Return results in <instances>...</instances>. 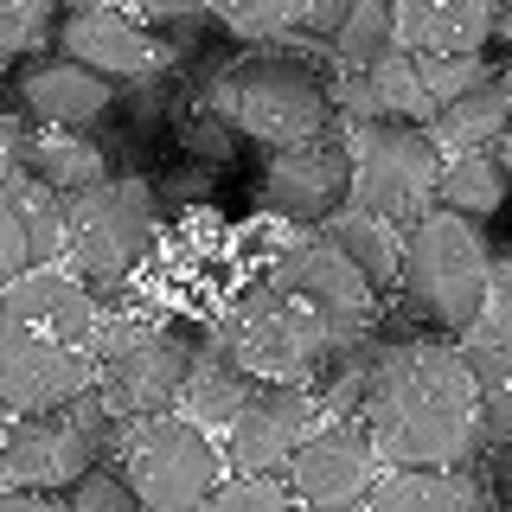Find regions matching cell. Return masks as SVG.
<instances>
[{
    "instance_id": "cell-14",
    "label": "cell",
    "mask_w": 512,
    "mask_h": 512,
    "mask_svg": "<svg viewBox=\"0 0 512 512\" xmlns=\"http://www.w3.org/2000/svg\"><path fill=\"white\" fill-rule=\"evenodd\" d=\"M13 90H20L26 122H39V128H71V135H84V128H103L116 116V84L96 77L90 64L64 58V52L26 64Z\"/></svg>"
},
{
    "instance_id": "cell-33",
    "label": "cell",
    "mask_w": 512,
    "mask_h": 512,
    "mask_svg": "<svg viewBox=\"0 0 512 512\" xmlns=\"http://www.w3.org/2000/svg\"><path fill=\"white\" fill-rule=\"evenodd\" d=\"M461 340H468V333H461ZM474 340L512 346V282H493L487 288V308H480V320H474Z\"/></svg>"
},
{
    "instance_id": "cell-36",
    "label": "cell",
    "mask_w": 512,
    "mask_h": 512,
    "mask_svg": "<svg viewBox=\"0 0 512 512\" xmlns=\"http://www.w3.org/2000/svg\"><path fill=\"white\" fill-rule=\"evenodd\" d=\"M493 39L512 45V0H493Z\"/></svg>"
},
{
    "instance_id": "cell-41",
    "label": "cell",
    "mask_w": 512,
    "mask_h": 512,
    "mask_svg": "<svg viewBox=\"0 0 512 512\" xmlns=\"http://www.w3.org/2000/svg\"><path fill=\"white\" fill-rule=\"evenodd\" d=\"M0 436H7V404H0Z\"/></svg>"
},
{
    "instance_id": "cell-26",
    "label": "cell",
    "mask_w": 512,
    "mask_h": 512,
    "mask_svg": "<svg viewBox=\"0 0 512 512\" xmlns=\"http://www.w3.org/2000/svg\"><path fill=\"white\" fill-rule=\"evenodd\" d=\"M391 39H397V0H346L340 26H333V52L346 71H365Z\"/></svg>"
},
{
    "instance_id": "cell-6",
    "label": "cell",
    "mask_w": 512,
    "mask_h": 512,
    "mask_svg": "<svg viewBox=\"0 0 512 512\" xmlns=\"http://www.w3.org/2000/svg\"><path fill=\"white\" fill-rule=\"evenodd\" d=\"M218 352L237 359L250 378L314 384L320 365L340 352V340H333L308 308H295L282 288L256 282V288H244V295L231 301V314H224V327H218Z\"/></svg>"
},
{
    "instance_id": "cell-21",
    "label": "cell",
    "mask_w": 512,
    "mask_h": 512,
    "mask_svg": "<svg viewBox=\"0 0 512 512\" xmlns=\"http://www.w3.org/2000/svg\"><path fill=\"white\" fill-rule=\"evenodd\" d=\"M256 384H263V378H250L244 365H237V359H224L218 346H199V352H192V365H186L180 404H186L192 423H205V429H212V423H231V416L250 404V391H256Z\"/></svg>"
},
{
    "instance_id": "cell-11",
    "label": "cell",
    "mask_w": 512,
    "mask_h": 512,
    "mask_svg": "<svg viewBox=\"0 0 512 512\" xmlns=\"http://www.w3.org/2000/svg\"><path fill=\"white\" fill-rule=\"evenodd\" d=\"M256 199H263L276 218L320 224L333 205L352 199V148H346V135L320 128V135H308V141L276 148L269 167H263V180H256Z\"/></svg>"
},
{
    "instance_id": "cell-3",
    "label": "cell",
    "mask_w": 512,
    "mask_h": 512,
    "mask_svg": "<svg viewBox=\"0 0 512 512\" xmlns=\"http://www.w3.org/2000/svg\"><path fill=\"white\" fill-rule=\"evenodd\" d=\"M205 109L237 141H263V148H288V141H308L340 122L333 84L295 52H250L224 64L205 90Z\"/></svg>"
},
{
    "instance_id": "cell-1",
    "label": "cell",
    "mask_w": 512,
    "mask_h": 512,
    "mask_svg": "<svg viewBox=\"0 0 512 512\" xmlns=\"http://www.w3.org/2000/svg\"><path fill=\"white\" fill-rule=\"evenodd\" d=\"M359 416L391 468H468L487 448L468 352L448 340H384Z\"/></svg>"
},
{
    "instance_id": "cell-34",
    "label": "cell",
    "mask_w": 512,
    "mask_h": 512,
    "mask_svg": "<svg viewBox=\"0 0 512 512\" xmlns=\"http://www.w3.org/2000/svg\"><path fill=\"white\" fill-rule=\"evenodd\" d=\"M135 7L148 13L160 32H192L199 20H212V13H205V0H135Z\"/></svg>"
},
{
    "instance_id": "cell-40",
    "label": "cell",
    "mask_w": 512,
    "mask_h": 512,
    "mask_svg": "<svg viewBox=\"0 0 512 512\" xmlns=\"http://www.w3.org/2000/svg\"><path fill=\"white\" fill-rule=\"evenodd\" d=\"M493 77H500V84L512 90V58H506V64H493Z\"/></svg>"
},
{
    "instance_id": "cell-15",
    "label": "cell",
    "mask_w": 512,
    "mask_h": 512,
    "mask_svg": "<svg viewBox=\"0 0 512 512\" xmlns=\"http://www.w3.org/2000/svg\"><path fill=\"white\" fill-rule=\"evenodd\" d=\"M52 39H58L64 58L90 64V71L109 77V84H148V77L160 71V45L141 26H128L122 13H109V7H71V13H58Z\"/></svg>"
},
{
    "instance_id": "cell-39",
    "label": "cell",
    "mask_w": 512,
    "mask_h": 512,
    "mask_svg": "<svg viewBox=\"0 0 512 512\" xmlns=\"http://www.w3.org/2000/svg\"><path fill=\"white\" fill-rule=\"evenodd\" d=\"M493 282H512V244H506L500 256H493Z\"/></svg>"
},
{
    "instance_id": "cell-24",
    "label": "cell",
    "mask_w": 512,
    "mask_h": 512,
    "mask_svg": "<svg viewBox=\"0 0 512 512\" xmlns=\"http://www.w3.org/2000/svg\"><path fill=\"white\" fill-rule=\"evenodd\" d=\"M436 205H448L461 218H493L506 205V167L487 148H461L436 173Z\"/></svg>"
},
{
    "instance_id": "cell-12",
    "label": "cell",
    "mask_w": 512,
    "mask_h": 512,
    "mask_svg": "<svg viewBox=\"0 0 512 512\" xmlns=\"http://www.w3.org/2000/svg\"><path fill=\"white\" fill-rule=\"evenodd\" d=\"M282 474H288V493L308 506H359L378 474V442L365 429V416H340L327 429L314 423Z\"/></svg>"
},
{
    "instance_id": "cell-25",
    "label": "cell",
    "mask_w": 512,
    "mask_h": 512,
    "mask_svg": "<svg viewBox=\"0 0 512 512\" xmlns=\"http://www.w3.org/2000/svg\"><path fill=\"white\" fill-rule=\"evenodd\" d=\"M461 352H468V372L480 391V429H487V442H506L512 436V346L468 333Z\"/></svg>"
},
{
    "instance_id": "cell-16",
    "label": "cell",
    "mask_w": 512,
    "mask_h": 512,
    "mask_svg": "<svg viewBox=\"0 0 512 512\" xmlns=\"http://www.w3.org/2000/svg\"><path fill=\"white\" fill-rule=\"evenodd\" d=\"M0 314L20 320V327L52 333V340H64V346H90V352H96V327H103V314H96L90 288L71 282V276H58L52 263L26 269L20 282L0 288Z\"/></svg>"
},
{
    "instance_id": "cell-17",
    "label": "cell",
    "mask_w": 512,
    "mask_h": 512,
    "mask_svg": "<svg viewBox=\"0 0 512 512\" xmlns=\"http://www.w3.org/2000/svg\"><path fill=\"white\" fill-rule=\"evenodd\" d=\"M397 45L436 52H487L493 45V0H397Z\"/></svg>"
},
{
    "instance_id": "cell-42",
    "label": "cell",
    "mask_w": 512,
    "mask_h": 512,
    "mask_svg": "<svg viewBox=\"0 0 512 512\" xmlns=\"http://www.w3.org/2000/svg\"><path fill=\"white\" fill-rule=\"evenodd\" d=\"M0 128H13V116H7V109H0Z\"/></svg>"
},
{
    "instance_id": "cell-38",
    "label": "cell",
    "mask_w": 512,
    "mask_h": 512,
    "mask_svg": "<svg viewBox=\"0 0 512 512\" xmlns=\"http://www.w3.org/2000/svg\"><path fill=\"white\" fill-rule=\"evenodd\" d=\"M493 160H500L506 180H512V116H506V128H500V141H493Z\"/></svg>"
},
{
    "instance_id": "cell-29",
    "label": "cell",
    "mask_w": 512,
    "mask_h": 512,
    "mask_svg": "<svg viewBox=\"0 0 512 512\" xmlns=\"http://www.w3.org/2000/svg\"><path fill=\"white\" fill-rule=\"evenodd\" d=\"M58 26V0H0V64L26 58Z\"/></svg>"
},
{
    "instance_id": "cell-27",
    "label": "cell",
    "mask_w": 512,
    "mask_h": 512,
    "mask_svg": "<svg viewBox=\"0 0 512 512\" xmlns=\"http://www.w3.org/2000/svg\"><path fill=\"white\" fill-rule=\"evenodd\" d=\"M205 13L237 39H282V32H301L314 0H205Z\"/></svg>"
},
{
    "instance_id": "cell-4",
    "label": "cell",
    "mask_w": 512,
    "mask_h": 512,
    "mask_svg": "<svg viewBox=\"0 0 512 512\" xmlns=\"http://www.w3.org/2000/svg\"><path fill=\"white\" fill-rule=\"evenodd\" d=\"M199 340L192 327H148V320H103L96 327V397L109 416L141 423L180 404V384Z\"/></svg>"
},
{
    "instance_id": "cell-37",
    "label": "cell",
    "mask_w": 512,
    "mask_h": 512,
    "mask_svg": "<svg viewBox=\"0 0 512 512\" xmlns=\"http://www.w3.org/2000/svg\"><path fill=\"white\" fill-rule=\"evenodd\" d=\"M13 135H20V128H0V186L13 180Z\"/></svg>"
},
{
    "instance_id": "cell-18",
    "label": "cell",
    "mask_w": 512,
    "mask_h": 512,
    "mask_svg": "<svg viewBox=\"0 0 512 512\" xmlns=\"http://www.w3.org/2000/svg\"><path fill=\"white\" fill-rule=\"evenodd\" d=\"M372 512H474L487 506V487H474L468 468H391L365 487Z\"/></svg>"
},
{
    "instance_id": "cell-10",
    "label": "cell",
    "mask_w": 512,
    "mask_h": 512,
    "mask_svg": "<svg viewBox=\"0 0 512 512\" xmlns=\"http://www.w3.org/2000/svg\"><path fill=\"white\" fill-rule=\"evenodd\" d=\"M96 384V352L90 346H64L39 327H20V320L0 314V404L7 410H58L71 404L77 391Z\"/></svg>"
},
{
    "instance_id": "cell-35",
    "label": "cell",
    "mask_w": 512,
    "mask_h": 512,
    "mask_svg": "<svg viewBox=\"0 0 512 512\" xmlns=\"http://www.w3.org/2000/svg\"><path fill=\"white\" fill-rule=\"evenodd\" d=\"M487 474H493V500L512 506V436L506 442H493V461H487Z\"/></svg>"
},
{
    "instance_id": "cell-9",
    "label": "cell",
    "mask_w": 512,
    "mask_h": 512,
    "mask_svg": "<svg viewBox=\"0 0 512 512\" xmlns=\"http://www.w3.org/2000/svg\"><path fill=\"white\" fill-rule=\"evenodd\" d=\"M269 288H282L295 308H308L340 346H352L359 333L378 327V288L359 276V263L340 256L327 237H295L276 263H269Z\"/></svg>"
},
{
    "instance_id": "cell-13",
    "label": "cell",
    "mask_w": 512,
    "mask_h": 512,
    "mask_svg": "<svg viewBox=\"0 0 512 512\" xmlns=\"http://www.w3.org/2000/svg\"><path fill=\"white\" fill-rule=\"evenodd\" d=\"M320 391L314 384H276L263 378L250 391V404L231 416V455H224V468L237 474H282L288 455L301 448V436L320 423Z\"/></svg>"
},
{
    "instance_id": "cell-22",
    "label": "cell",
    "mask_w": 512,
    "mask_h": 512,
    "mask_svg": "<svg viewBox=\"0 0 512 512\" xmlns=\"http://www.w3.org/2000/svg\"><path fill=\"white\" fill-rule=\"evenodd\" d=\"M512 116V90L493 77V84H480L468 96H455V103H442L436 116H429V135H436V148H493L500 141V128Z\"/></svg>"
},
{
    "instance_id": "cell-19",
    "label": "cell",
    "mask_w": 512,
    "mask_h": 512,
    "mask_svg": "<svg viewBox=\"0 0 512 512\" xmlns=\"http://www.w3.org/2000/svg\"><path fill=\"white\" fill-rule=\"evenodd\" d=\"M314 237H327L340 256H352L359 263V276L378 288H397V256H404V231H397L391 218L365 212V205H333L327 218L314 224Z\"/></svg>"
},
{
    "instance_id": "cell-8",
    "label": "cell",
    "mask_w": 512,
    "mask_h": 512,
    "mask_svg": "<svg viewBox=\"0 0 512 512\" xmlns=\"http://www.w3.org/2000/svg\"><path fill=\"white\" fill-rule=\"evenodd\" d=\"M122 474H128V487H135L141 506H154V512H192V506H205V493L218 487L224 455L212 448L205 423L160 410V416L128 423V436H122Z\"/></svg>"
},
{
    "instance_id": "cell-2",
    "label": "cell",
    "mask_w": 512,
    "mask_h": 512,
    "mask_svg": "<svg viewBox=\"0 0 512 512\" xmlns=\"http://www.w3.org/2000/svg\"><path fill=\"white\" fill-rule=\"evenodd\" d=\"M397 282H404V308L416 320H429L442 340H461V333H474L480 308H487L493 250L474 231V218L448 212V205H429V212H416L404 224Z\"/></svg>"
},
{
    "instance_id": "cell-20",
    "label": "cell",
    "mask_w": 512,
    "mask_h": 512,
    "mask_svg": "<svg viewBox=\"0 0 512 512\" xmlns=\"http://www.w3.org/2000/svg\"><path fill=\"white\" fill-rule=\"evenodd\" d=\"M13 167L32 173V180H45L52 192H84L96 180H109L116 173V160L109 148H96V141H58V135H13Z\"/></svg>"
},
{
    "instance_id": "cell-5",
    "label": "cell",
    "mask_w": 512,
    "mask_h": 512,
    "mask_svg": "<svg viewBox=\"0 0 512 512\" xmlns=\"http://www.w3.org/2000/svg\"><path fill=\"white\" fill-rule=\"evenodd\" d=\"M154 186L141 173H109L84 192H64V244H71L84 282L116 288L154 250Z\"/></svg>"
},
{
    "instance_id": "cell-31",
    "label": "cell",
    "mask_w": 512,
    "mask_h": 512,
    "mask_svg": "<svg viewBox=\"0 0 512 512\" xmlns=\"http://www.w3.org/2000/svg\"><path fill=\"white\" fill-rule=\"evenodd\" d=\"M288 500H295V493H288L276 474H237L231 487L205 493V506H212V512H282Z\"/></svg>"
},
{
    "instance_id": "cell-28",
    "label": "cell",
    "mask_w": 512,
    "mask_h": 512,
    "mask_svg": "<svg viewBox=\"0 0 512 512\" xmlns=\"http://www.w3.org/2000/svg\"><path fill=\"white\" fill-rule=\"evenodd\" d=\"M416 64H423V90H429V103H455V96H468L480 84H493V64L487 52H436V58H423L416 52Z\"/></svg>"
},
{
    "instance_id": "cell-32",
    "label": "cell",
    "mask_w": 512,
    "mask_h": 512,
    "mask_svg": "<svg viewBox=\"0 0 512 512\" xmlns=\"http://www.w3.org/2000/svg\"><path fill=\"white\" fill-rule=\"evenodd\" d=\"M26 269H32V237H26L20 205H13V199H7V186H0V288L20 282Z\"/></svg>"
},
{
    "instance_id": "cell-30",
    "label": "cell",
    "mask_w": 512,
    "mask_h": 512,
    "mask_svg": "<svg viewBox=\"0 0 512 512\" xmlns=\"http://www.w3.org/2000/svg\"><path fill=\"white\" fill-rule=\"evenodd\" d=\"M64 500H71L77 512H135L141 500H135V487H128V474H116V468H103V461H90L84 474L64 487Z\"/></svg>"
},
{
    "instance_id": "cell-23",
    "label": "cell",
    "mask_w": 512,
    "mask_h": 512,
    "mask_svg": "<svg viewBox=\"0 0 512 512\" xmlns=\"http://www.w3.org/2000/svg\"><path fill=\"white\" fill-rule=\"evenodd\" d=\"M365 84H372V109L378 116H397V122H423L436 116V103H429V90H423V64H416L410 45H384V52L365 64Z\"/></svg>"
},
{
    "instance_id": "cell-7",
    "label": "cell",
    "mask_w": 512,
    "mask_h": 512,
    "mask_svg": "<svg viewBox=\"0 0 512 512\" xmlns=\"http://www.w3.org/2000/svg\"><path fill=\"white\" fill-rule=\"evenodd\" d=\"M352 148V205L391 218L397 231L436 205V135L423 122H397V116H372V122H352L346 135Z\"/></svg>"
}]
</instances>
